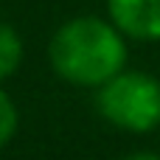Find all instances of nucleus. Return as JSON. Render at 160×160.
Masks as SVG:
<instances>
[{"instance_id":"1","label":"nucleus","mask_w":160,"mask_h":160,"mask_svg":"<svg viewBox=\"0 0 160 160\" xmlns=\"http://www.w3.org/2000/svg\"><path fill=\"white\" fill-rule=\"evenodd\" d=\"M53 73L73 87H101L127 68V37L104 17L65 20L48 45Z\"/></svg>"},{"instance_id":"2","label":"nucleus","mask_w":160,"mask_h":160,"mask_svg":"<svg viewBox=\"0 0 160 160\" xmlns=\"http://www.w3.org/2000/svg\"><path fill=\"white\" fill-rule=\"evenodd\" d=\"M98 115L135 135L160 129V82L146 70L124 68L96 90Z\"/></svg>"},{"instance_id":"3","label":"nucleus","mask_w":160,"mask_h":160,"mask_svg":"<svg viewBox=\"0 0 160 160\" xmlns=\"http://www.w3.org/2000/svg\"><path fill=\"white\" fill-rule=\"evenodd\" d=\"M107 20L138 42H160V0H107Z\"/></svg>"},{"instance_id":"4","label":"nucleus","mask_w":160,"mask_h":160,"mask_svg":"<svg viewBox=\"0 0 160 160\" xmlns=\"http://www.w3.org/2000/svg\"><path fill=\"white\" fill-rule=\"evenodd\" d=\"M25 59V42L11 22H0V84L11 79Z\"/></svg>"},{"instance_id":"5","label":"nucleus","mask_w":160,"mask_h":160,"mask_svg":"<svg viewBox=\"0 0 160 160\" xmlns=\"http://www.w3.org/2000/svg\"><path fill=\"white\" fill-rule=\"evenodd\" d=\"M17 127H20V112H17V104L11 101V96L3 90L0 84V149L11 143V138L17 135Z\"/></svg>"},{"instance_id":"6","label":"nucleus","mask_w":160,"mask_h":160,"mask_svg":"<svg viewBox=\"0 0 160 160\" xmlns=\"http://www.w3.org/2000/svg\"><path fill=\"white\" fill-rule=\"evenodd\" d=\"M121 160H160V155L158 152H132V155H127Z\"/></svg>"}]
</instances>
